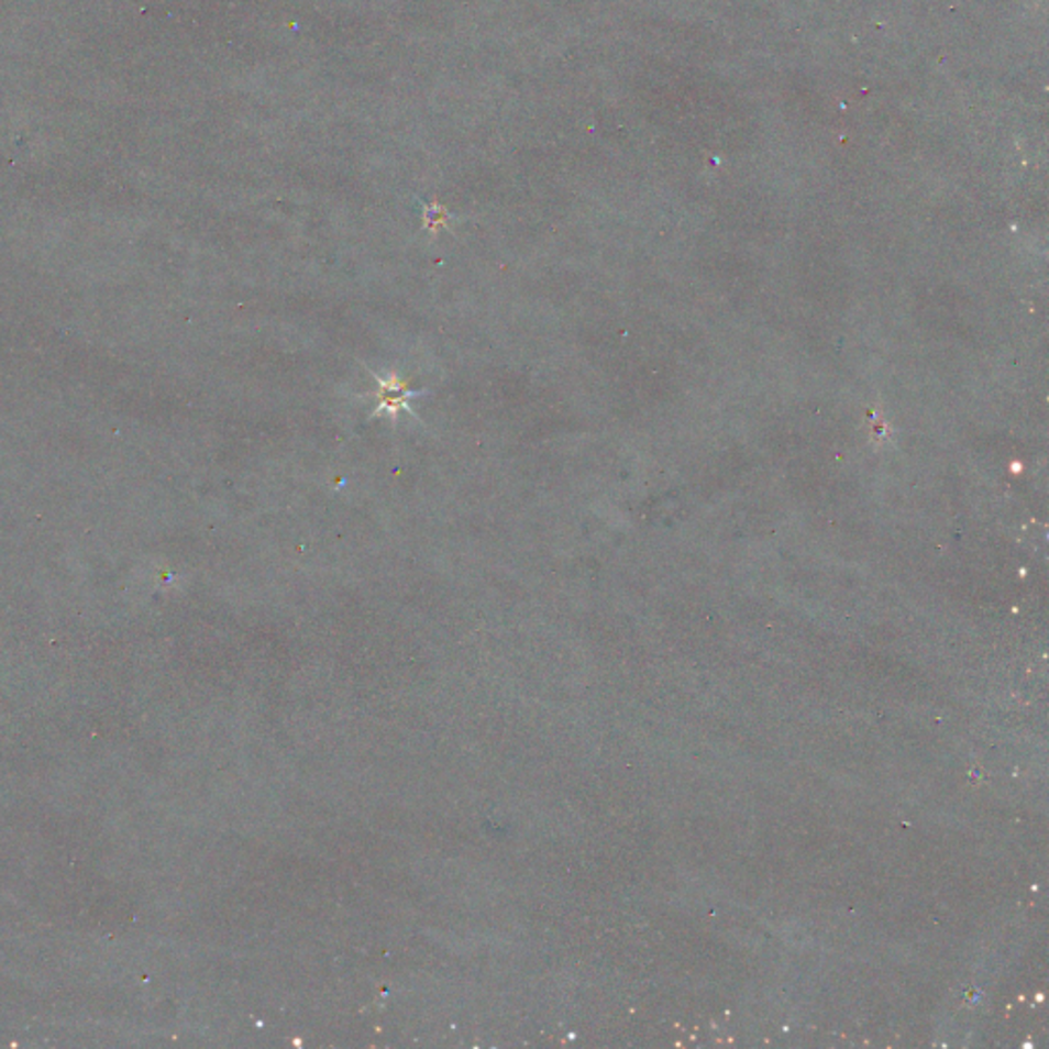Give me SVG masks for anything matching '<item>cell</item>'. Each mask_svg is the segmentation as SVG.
<instances>
[{
	"instance_id": "6da1fadb",
	"label": "cell",
	"mask_w": 1049,
	"mask_h": 1049,
	"mask_svg": "<svg viewBox=\"0 0 1049 1049\" xmlns=\"http://www.w3.org/2000/svg\"><path fill=\"white\" fill-rule=\"evenodd\" d=\"M379 386H382V391H379V410L377 412H390V415H396L400 408L408 410V405L406 400L410 396H419L420 391L410 390L408 384L402 382L398 375H391L388 379H382L377 377Z\"/></svg>"
},
{
	"instance_id": "7a4b0ae2",
	"label": "cell",
	"mask_w": 1049,
	"mask_h": 1049,
	"mask_svg": "<svg viewBox=\"0 0 1049 1049\" xmlns=\"http://www.w3.org/2000/svg\"><path fill=\"white\" fill-rule=\"evenodd\" d=\"M443 218H448V211L443 210V208H439V206H431V208H427V216H424L427 225L437 228V225L443 224Z\"/></svg>"
}]
</instances>
